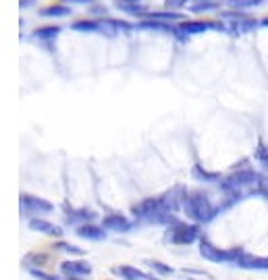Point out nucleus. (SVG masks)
Segmentation results:
<instances>
[{"label": "nucleus", "instance_id": "1", "mask_svg": "<svg viewBox=\"0 0 268 280\" xmlns=\"http://www.w3.org/2000/svg\"><path fill=\"white\" fill-rule=\"evenodd\" d=\"M185 212L189 218L193 220H210L214 216V207L210 205L208 197L202 193H193L189 197H185Z\"/></svg>", "mask_w": 268, "mask_h": 280}, {"label": "nucleus", "instance_id": "2", "mask_svg": "<svg viewBox=\"0 0 268 280\" xmlns=\"http://www.w3.org/2000/svg\"><path fill=\"white\" fill-rule=\"evenodd\" d=\"M195 237H197V226H187V224H177L171 233V241L177 245H187L195 241Z\"/></svg>", "mask_w": 268, "mask_h": 280}, {"label": "nucleus", "instance_id": "3", "mask_svg": "<svg viewBox=\"0 0 268 280\" xmlns=\"http://www.w3.org/2000/svg\"><path fill=\"white\" fill-rule=\"evenodd\" d=\"M199 251H202V255L206 259H212V261H229L231 257H235L239 253V251H221L219 247H214V245H210L208 241H202Z\"/></svg>", "mask_w": 268, "mask_h": 280}, {"label": "nucleus", "instance_id": "4", "mask_svg": "<svg viewBox=\"0 0 268 280\" xmlns=\"http://www.w3.org/2000/svg\"><path fill=\"white\" fill-rule=\"evenodd\" d=\"M102 226H104V229H110V231H116V233H125V231L131 229L129 220L125 216H121V214H110V216H106L104 222H102Z\"/></svg>", "mask_w": 268, "mask_h": 280}, {"label": "nucleus", "instance_id": "5", "mask_svg": "<svg viewBox=\"0 0 268 280\" xmlns=\"http://www.w3.org/2000/svg\"><path fill=\"white\" fill-rule=\"evenodd\" d=\"M21 203L25 207V212H29V209H33V212H52V203L38 199V197H31V195H23Z\"/></svg>", "mask_w": 268, "mask_h": 280}, {"label": "nucleus", "instance_id": "6", "mask_svg": "<svg viewBox=\"0 0 268 280\" xmlns=\"http://www.w3.org/2000/svg\"><path fill=\"white\" fill-rule=\"evenodd\" d=\"M29 226H31L33 231H40V233H46V235H54V237H60L62 235V231L58 229V226L50 224V222H44V220H38V218H33L29 222Z\"/></svg>", "mask_w": 268, "mask_h": 280}, {"label": "nucleus", "instance_id": "7", "mask_svg": "<svg viewBox=\"0 0 268 280\" xmlns=\"http://www.w3.org/2000/svg\"><path fill=\"white\" fill-rule=\"evenodd\" d=\"M90 266L86 261H64L62 264V272H71L73 276H79V274H90Z\"/></svg>", "mask_w": 268, "mask_h": 280}, {"label": "nucleus", "instance_id": "8", "mask_svg": "<svg viewBox=\"0 0 268 280\" xmlns=\"http://www.w3.org/2000/svg\"><path fill=\"white\" fill-rule=\"evenodd\" d=\"M206 29H208V23H202V21H183L179 25V31L189 33V36H193V33H202Z\"/></svg>", "mask_w": 268, "mask_h": 280}, {"label": "nucleus", "instance_id": "9", "mask_svg": "<svg viewBox=\"0 0 268 280\" xmlns=\"http://www.w3.org/2000/svg\"><path fill=\"white\" fill-rule=\"evenodd\" d=\"M77 235L83 237V239H102L104 231L98 229V226H92V224H83V226L77 229Z\"/></svg>", "mask_w": 268, "mask_h": 280}, {"label": "nucleus", "instance_id": "10", "mask_svg": "<svg viewBox=\"0 0 268 280\" xmlns=\"http://www.w3.org/2000/svg\"><path fill=\"white\" fill-rule=\"evenodd\" d=\"M121 276H125L127 280H144L146 278V274H142L140 270H136V268H129V266H123V268H119L116 270Z\"/></svg>", "mask_w": 268, "mask_h": 280}, {"label": "nucleus", "instance_id": "11", "mask_svg": "<svg viewBox=\"0 0 268 280\" xmlns=\"http://www.w3.org/2000/svg\"><path fill=\"white\" fill-rule=\"evenodd\" d=\"M44 17H64V15H71V11L66 7H48L42 11Z\"/></svg>", "mask_w": 268, "mask_h": 280}, {"label": "nucleus", "instance_id": "12", "mask_svg": "<svg viewBox=\"0 0 268 280\" xmlns=\"http://www.w3.org/2000/svg\"><path fill=\"white\" fill-rule=\"evenodd\" d=\"M58 27H44V29H38L36 31V38H42V40H50V38H56L58 36Z\"/></svg>", "mask_w": 268, "mask_h": 280}, {"label": "nucleus", "instance_id": "13", "mask_svg": "<svg viewBox=\"0 0 268 280\" xmlns=\"http://www.w3.org/2000/svg\"><path fill=\"white\" fill-rule=\"evenodd\" d=\"M73 29H75V31H98L100 25L94 23V21H77V23L73 25Z\"/></svg>", "mask_w": 268, "mask_h": 280}, {"label": "nucleus", "instance_id": "14", "mask_svg": "<svg viewBox=\"0 0 268 280\" xmlns=\"http://www.w3.org/2000/svg\"><path fill=\"white\" fill-rule=\"evenodd\" d=\"M193 174H197V179H206V181H216V179H219V174H210L206 170H199V166L193 168Z\"/></svg>", "mask_w": 268, "mask_h": 280}, {"label": "nucleus", "instance_id": "15", "mask_svg": "<svg viewBox=\"0 0 268 280\" xmlns=\"http://www.w3.org/2000/svg\"><path fill=\"white\" fill-rule=\"evenodd\" d=\"M229 5H233V7H254V5H262V0H229Z\"/></svg>", "mask_w": 268, "mask_h": 280}, {"label": "nucleus", "instance_id": "16", "mask_svg": "<svg viewBox=\"0 0 268 280\" xmlns=\"http://www.w3.org/2000/svg\"><path fill=\"white\" fill-rule=\"evenodd\" d=\"M219 5L216 3H199V5H195V7H191L193 11H208V9H216Z\"/></svg>", "mask_w": 268, "mask_h": 280}, {"label": "nucleus", "instance_id": "17", "mask_svg": "<svg viewBox=\"0 0 268 280\" xmlns=\"http://www.w3.org/2000/svg\"><path fill=\"white\" fill-rule=\"evenodd\" d=\"M31 274L36 276V278H40V280H58V278H54V276H48V274H44V272H38V270H31Z\"/></svg>", "mask_w": 268, "mask_h": 280}, {"label": "nucleus", "instance_id": "18", "mask_svg": "<svg viewBox=\"0 0 268 280\" xmlns=\"http://www.w3.org/2000/svg\"><path fill=\"white\" fill-rule=\"evenodd\" d=\"M58 247H60V249H64V251H69V253H77V255H81V253H83L81 249H77V247H71V245H62V243H60Z\"/></svg>", "mask_w": 268, "mask_h": 280}, {"label": "nucleus", "instance_id": "19", "mask_svg": "<svg viewBox=\"0 0 268 280\" xmlns=\"http://www.w3.org/2000/svg\"><path fill=\"white\" fill-rule=\"evenodd\" d=\"M64 3H79V5H88L92 0H64Z\"/></svg>", "mask_w": 268, "mask_h": 280}, {"label": "nucleus", "instance_id": "20", "mask_svg": "<svg viewBox=\"0 0 268 280\" xmlns=\"http://www.w3.org/2000/svg\"><path fill=\"white\" fill-rule=\"evenodd\" d=\"M33 5V0H23V3H21V7H31Z\"/></svg>", "mask_w": 268, "mask_h": 280}, {"label": "nucleus", "instance_id": "21", "mask_svg": "<svg viewBox=\"0 0 268 280\" xmlns=\"http://www.w3.org/2000/svg\"><path fill=\"white\" fill-rule=\"evenodd\" d=\"M123 3H131V5H136V3H140V0H123Z\"/></svg>", "mask_w": 268, "mask_h": 280}, {"label": "nucleus", "instance_id": "22", "mask_svg": "<svg viewBox=\"0 0 268 280\" xmlns=\"http://www.w3.org/2000/svg\"><path fill=\"white\" fill-rule=\"evenodd\" d=\"M262 25H268V19H264V21H262Z\"/></svg>", "mask_w": 268, "mask_h": 280}, {"label": "nucleus", "instance_id": "23", "mask_svg": "<svg viewBox=\"0 0 268 280\" xmlns=\"http://www.w3.org/2000/svg\"><path fill=\"white\" fill-rule=\"evenodd\" d=\"M150 280H158V278H150Z\"/></svg>", "mask_w": 268, "mask_h": 280}, {"label": "nucleus", "instance_id": "24", "mask_svg": "<svg viewBox=\"0 0 268 280\" xmlns=\"http://www.w3.org/2000/svg\"><path fill=\"white\" fill-rule=\"evenodd\" d=\"M71 280H77V278H71Z\"/></svg>", "mask_w": 268, "mask_h": 280}]
</instances>
